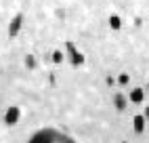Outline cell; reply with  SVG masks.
I'll list each match as a JSON object with an SVG mask.
<instances>
[{
    "label": "cell",
    "mask_w": 149,
    "mask_h": 143,
    "mask_svg": "<svg viewBox=\"0 0 149 143\" xmlns=\"http://www.w3.org/2000/svg\"><path fill=\"white\" fill-rule=\"evenodd\" d=\"M109 25H111L113 29H118V27L122 25V21H120V17H116V15H113V17H109Z\"/></svg>",
    "instance_id": "obj_5"
},
{
    "label": "cell",
    "mask_w": 149,
    "mask_h": 143,
    "mask_svg": "<svg viewBox=\"0 0 149 143\" xmlns=\"http://www.w3.org/2000/svg\"><path fill=\"white\" fill-rule=\"evenodd\" d=\"M113 101H116V107H118V109H124V107H126V99H124L120 93L113 97Z\"/></svg>",
    "instance_id": "obj_2"
},
{
    "label": "cell",
    "mask_w": 149,
    "mask_h": 143,
    "mask_svg": "<svg viewBox=\"0 0 149 143\" xmlns=\"http://www.w3.org/2000/svg\"><path fill=\"white\" fill-rule=\"evenodd\" d=\"M143 124H145V116H136V118H134V130L141 132V130H143Z\"/></svg>",
    "instance_id": "obj_3"
},
{
    "label": "cell",
    "mask_w": 149,
    "mask_h": 143,
    "mask_svg": "<svg viewBox=\"0 0 149 143\" xmlns=\"http://www.w3.org/2000/svg\"><path fill=\"white\" fill-rule=\"evenodd\" d=\"M120 84H128V76H126V74L120 76Z\"/></svg>",
    "instance_id": "obj_6"
},
{
    "label": "cell",
    "mask_w": 149,
    "mask_h": 143,
    "mask_svg": "<svg viewBox=\"0 0 149 143\" xmlns=\"http://www.w3.org/2000/svg\"><path fill=\"white\" fill-rule=\"evenodd\" d=\"M25 63H27V65H29V67H34V65H36V61H34V59H32V57H27V59H25Z\"/></svg>",
    "instance_id": "obj_7"
},
{
    "label": "cell",
    "mask_w": 149,
    "mask_h": 143,
    "mask_svg": "<svg viewBox=\"0 0 149 143\" xmlns=\"http://www.w3.org/2000/svg\"><path fill=\"white\" fill-rule=\"evenodd\" d=\"M145 118H149V107H147V109H145Z\"/></svg>",
    "instance_id": "obj_8"
},
{
    "label": "cell",
    "mask_w": 149,
    "mask_h": 143,
    "mask_svg": "<svg viewBox=\"0 0 149 143\" xmlns=\"http://www.w3.org/2000/svg\"><path fill=\"white\" fill-rule=\"evenodd\" d=\"M19 25H21V17H15V21L11 23V36H15L19 32Z\"/></svg>",
    "instance_id": "obj_4"
},
{
    "label": "cell",
    "mask_w": 149,
    "mask_h": 143,
    "mask_svg": "<svg viewBox=\"0 0 149 143\" xmlns=\"http://www.w3.org/2000/svg\"><path fill=\"white\" fill-rule=\"evenodd\" d=\"M143 97H145V90H143V88H132V90H130V99L134 101V103H141Z\"/></svg>",
    "instance_id": "obj_1"
}]
</instances>
